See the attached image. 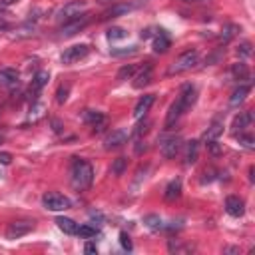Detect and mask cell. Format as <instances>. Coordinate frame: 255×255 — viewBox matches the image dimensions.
<instances>
[{
  "label": "cell",
  "instance_id": "obj_23",
  "mask_svg": "<svg viewBox=\"0 0 255 255\" xmlns=\"http://www.w3.org/2000/svg\"><path fill=\"white\" fill-rule=\"evenodd\" d=\"M56 223H58V227H60L64 233H68V235H76V233H78V227H80V225H78L74 219H70V217H58Z\"/></svg>",
  "mask_w": 255,
  "mask_h": 255
},
{
  "label": "cell",
  "instance_id": "obj_45",
  "mask_svg": "<svg viewBox=\"0 0 255 255\" xmlns=\"http://www.w3.org/2000/svg\"><path fill=\"white\" fill-rule=\"evenodd\" d=\"M98 2H112V0H98Z\"/></svg>",
  "mask_w": 255,
  "mask_h": 255
},
{
  "label": "cell",
  "instance_id": "obj_42",
  "mask_svg": "<svg viewBox=\"0 0 255 255\" xmlns=\"http://www.w3.org/2000/svg\"><path fill=\"white\" fill-rule=\"evenodd\" d=\"M4 139H6V131L0 129V143H4Z\"/></svg>",
  "mask_w": 255,
  "mask_h": 255
},
{
  "label": "cell",
  "instance_id": "obj_32",
  "mask_svg": "<svg viewBox=\"0 0 255 255\" xmlns=\"http://www.w3.org/2000/svg\"><path fill=\"white\" fill-rule=\"evenodd\" d=\"M126 36H128V32H126L124 28H120V26H114V28L108 30V38H110V40H122V38H126Z\"/></svg>",
  "mask_w": 255,
  "mask_h": 255
},
{
  "label": "cell",
  "instance_id": "obj_21",
  "mask_svg": "<svg viewBox=\"0 0 255 255\" xmlns=\"http://www.w3.org/2000/svg\"><path fill=\"white\" fill-rule=\"evenodd\" d=\"M48 80H50V74L46 72V70H40V72H36V76L32 78V86H30V92L32 94H38L46 84H48Z\"/></svg>",
  "mask_w": 255,
  "mask_h": 255
},
{
  "label": "cell",
  "instance_id": "obj_20",
  "mask_svg": "<svg viewBox=\"0 0 255 255\" xmlns=\"http://www.w3.org/2000/svg\"><path fill=\"white\" fill-rule=\"evenodd\" d=\"M179 195H181V181H179V179H171V181L165 185L163 199H165V201H175Z\"/></svg>",
  "mask_w": 255,
  "mask_h": 255
},
{
  "label": "cell",
  "instance_id": "obj_29",
  "mask_svg": "<svg viewBox=\"0 0 255 255\" xmlns=\"http://www.w3.org/2000/svg\"><path fill=\"white\" fill-rule=\"evenodd\" d=\"M126 167H128V159L126 157H116L114 163H112V173L114 175H122L126 171Z\"/></svg>",
  "mask_w": 255,
  "mask_h": 255
},
{
  "label": "cell",
  "instance_id": "obj_5",
  "mask_svg": "<svg viewBox=\"0 0 255 255\" xmlns=\"http://www.w3.org/2000/svg\"><path fill=\"white\" fill-rule=\"evenodd\" d=\"M181 149V137L179 135H161L159 137V151L165 159H173Z\"/></svg>",
  "mask_w": 255,
  "mask_h": 255
},
{
  "label": "cell",
  "instance_id": "obj_30",
  "mask_svg": "<svg viewBox=\"0 0 255 255\" xmlns=\"http://www.w3.org/2000/svg\"><path fill=\"white\" fill-rule=\"evenodd\" d=\"M235 135H237V139H239V143H241L243 147L253 149V145H255V137H253L251 133H243V131H239V133H235Z\"/></svg>",
  "mask_w": 255,
  "mask_h": 255
},
{
  "label": "cell",
  "instance_id": "obj_36",
  "mask_svg": "<svg viewBox=\"0 0 255 255\" xmlns=\"http://www.w3.org/2000/svg\"><path fill=\"white\" fill-rule=\"evenodd\" d=\"M135 46H129V48H124V50H112V56H128V54H135Z\"/></svg>",
  "mask_w": 255,
  "mask_h": 255
},
{
  "label": "cell",
  "instance_id": "obj_46",
  "mask_svg": "<svg viewBox=\"0 0 255 255\" xmlns=\"http://www.w3.org/2000/svg\"><path fill=\"white\" fill-rule=\"evenodd\" d=\"M0 28H4V22H2V20H0Z\"/></svg>",
  "mask_w": 255,
  "mask_h": 255
},
{
  "label": "cell",
  "instance_id": "obj_43",
  "mask_svg": "<svg viewBox=\"0 0 255 255\" xmlns=\"http://www.w3.org/2000/svg\"><path fill=\"white\" fill-rule=\"evenodd\" d=\"M52 124H54V129H56V131H60V129H62V128H60V122H56V120H54Z\"/></svg>",
  "mask_w": 255,
  "mask_h": 255
},
{
  "label": "cell",
  "instance_id": "obj_17",
  "mask_svg": "<svg viewBox=\"0 0 255 255\" xmlns=\"http://www.w3.org/2000/svg\"><path fill=\"white\" fill-rule=\"evenodd\" d=\"M251 122H253V114L251 112H241L235 120H233V131L235 133H239V131H245L249 126H251Z\"/></svg>",
  "mask_w": 255,
  "mask_h": 255
},
{
  "label": "cell",
  "instance_id": "obj_44",
  "mask_svg": "<svg viewBox=\"0 0 255 255\" xmlns=\"http://www.w3.org/2000/svg\"><path fill=\"white\" fill-rule=\"evenodd\" d=\"M183 2H203V0H183Z\"/></svg>",
  "mask_w": 255,
  "mask_h": 255
},
{
  "label": "cell",
  "instance_id": "obj_16",
  "mask_svg": "<svg viewBox=\"0 0 255 255\" xmlns=\"http://www.w3.org/2000/svg\"><path fill=\"white\" fill-rule=\"evenodd\" d=\"M199 157V141L197 139H189L185 143V153H183V161L185 165H193Z\"/></svg>",
  "mask_w": 255,
  "mask_h": 255
},
{
  "label": "cell",
  "instance_id": "obj_11",
  "mask_svg": "<svg viewBox=\"0 0 255 255\" xmlns=\"http://www.w3.org/2000/svg\"><path fill=\"white\" fill-rule=\"evenodd\" d=\"M126 141H128V131H126V129H114V131H110V133L106 135L104 147H106V149H118V147H122Z\"/></svg>",
  "mask_w": 255,
  "mask_h": 255
},
{
  "label": "cell",
  "instance_id": "obj_37",
  "mask_svg": "<svg viewBox=\"0 0 255 255\" xmlns=\"http://www.w3.org/2000/svg\"><path fill=\"white\" fill-rule=\"evenodd\" d=\"M147 126H149L147 122H143V124H139V126L135 128V131H133V135H135V137H141V135H143V133L147 131Z\"/></svg>",
  "mask_w": 255,
  "mask_h": 255
},
{
  "label": "cell",
  "instance_id": "obj_6",
  "mask_svg": "<svg viewBox=\"0 0 255 255\" xmlns=\"http://www.w3.org/2000/svg\"><path fill=\"white\" fill-rule=\"evenodd\" d=\"M42 203H44V207H46L48 211H64V209H70V205H72L70 199H68L66 195L56 193V191H48V193H44Z\"/></svg>",
  "mask_w": 255,
  "mask_h": 255
},
{
  "label": "cell",
  "instance_id": "obj_38",
  "mask_svg": "<svg viewBox=\"0 0 255 255\" xmlns=\"http://www.w3.org/2000/svg\"><path fill=\"white\" fill-rule=\"evenodd\" d=\"M12 161V153H8V151H0V163L2 165H8Z\"/></svg>",
  "mask_w": 255,
  "mask_h": 255
},
{
  "label": "cell",
  "instance_id": "obj_22",
  "mask_svg": "<svg viewBox=\"0 0 255 255\" xmlns=\"http://www.w3.org/2000/svg\"><path fill=\"white\" fill-rule=\"evenodd\" d=\"M169 46H171L169 36H167L163 30H159V32H157V36L153 38V50H155L157 54H163V52H165Z\"/></svg>",
  "mask_w": 255,
  "mask_h": 255
},
{
  "label": "cell",
  "instance_id": "obj_10",
  "mask_svg": "<svg viewBox=\"0 0 255 255\" xmlns=\"http://www.w3.org/2000/svg\"><path fill=\"white\" fill-rule=\"evenodd\" d=\"M84 120L92 126V129H94V133H100V131H104L106 129V126H108V118L104 116V114H100V112H92V110H86L84 112Z\"/></svg>",
  "mask_w": 255,
  "mask_h": 255
},
{
  "label": "cell",
  "instance_id": "obj_4",
  "mask_svg": "<svg viewBox=\"0 0 255 255\" xmlns=\"http://www.w3.org/2000/svg\"><path fill=\"white\" fill-rule=\"evenodd\" d=\"M86 8H88V4H86L84 0H72V2L64 4V6L56 12V20H58L60 24H64V22H68V20H72V18H76V16H80V14H84Z\"/></svg>",
  "mask_w": 255,
  "mask_h": 255
},
{
  "label": "cell",
  "instance_id": "obj_34",
  "mask_svg": "<svg viewBox=\"0 0 255 255\" xmlns=\"http://www.w3.org/2000/svg\"><path fill=\"white\" fill-rule=\"evenodd\" d=\"M68 92H70L68 86H60L58 92H56V102H58V104H64V102L68 100Z\"/></svg>",
  "mask_w": 255,
  "mask_h": 255
},
{
  "label": "cell",
  "instance_id": "obj_26",
  "mask_svg": "<svg viewBox=\"0 0 255 255\" xmlns=\"http://www.w3.org/2000/svg\"><path fill=\"white\" fill-rule=\"evenodd\" d=\"M231 76H233L235 80H243V78H247V76H249V68H247L243 62L233 64V66H231Z\"/></svg>",
  "mask_w": 255,
  "mask_h": 255
},
{
  "label": "cell",
  "instance_id": "obj_27",
  "mask_svg": "<svg viewBox=\"0 0 255 255\" xmlns=\"http://www.w3.org/2000/svg\"><path fill=\"white\" fill-rule=\"evenodd\" d=\"M143 223H145L149 229H153V231H157V229H161V227H163V221H161V217H159V215H155V213H149V215H145V217H143Z\"/></svg>",
  "mask_w": 255,
  "mask_h": 255
},
{
  "label": "cell",
  "instance_id": "obj_8",
  "mask_svg": "<svg viewBox=\"0 0 255 255\" xmlns=\"http://www.w3.org/2000/svg\"><path fill=\"white\" fill-rule=\"evenodd\" d=\"M88 52H90V46L88 44H74V46H70V48L64 50L62 62L64 64H76V62L84 60L88 56Z\"/></svg>",
  "mask_w": 255,
  "mask_h": 255
},
{
  "label": "cell",
  "instance_id": "obj_33",
  "mask_svg": "<svg viewBox=\"0 0 255 255\" xmlns=\"http://www.w3.org/2000/svg\"><path fill=\"white\" fill-rule=\"evenodd\" d=\"M237 56H239V58L251 56V42H241L239 48H237Z\"/></svg>",
  "mask_w": 255,
  "mask_h": 255
},
{
  "label": "cell",
  "instance_id": "obj_28",
  "mask_svg": "<svg viewBox=\"0 0 255 255\" xmlns=\"http://www.w3.org/2000/svg\"><path fill=\"white\" fill-rule=\"evenodd\" d=\"M133 74H135V66H133V64H126V66H122V68L118 70V80H120V82L129 80Z\"/></svg>",
  "mask_w": 255,
  "mask_h": 255
},
{
  "label": "cell",
  "instance_id": "obj_35",
  "mask_svg": "<svg viewBox=\"0 0 255 255\" xmlns=\"http://www.w3.org/2000/svg\"><path fill=\"white\" fill-rule=\"evenodd\" d=\"M120 243H122V247H124L126 251H131V249H133L131 239H129V235H128L126 231H122V233H120Z\"/></svg>",
  "mask_w": 255,
  "mask_h": 255
},
{
  "label": "cell",
  "instance_id": "obj_18",
  "mask_svg": "<svg viewBox=\"0 0 255 255\" xmlns=\"http://www.w3.org/2000/svg\"><path fill=\"white\" fill-rule=\"evenodd\" d=\"M249 84H239L235 90H233V94H231V98H229V106H233V108H237L239 104H243V100L247 98V94H249Z\"/></svg>",
  "mask_w": 255,
  "mask_h": 255
},
{
  "label": "cell",
  "instance_id": "obj_15",
  "mask_svg": "<svg viewBox=\"0 0 255 255\" xmlns=\"http://www.w3.org/2000/svg\"><path fill=\"white\" fill-rule=\"evenodd\" d=\"M221 133H223V120L215 118V120L211 122V126L207 128V131L203 133V141H205V145L211 143V141H217V137H219Z\"/></svg>",
  "mask_w": 255,
  "mask_h": 255
},
{
  "label": "cell",
  "instance_id": "obj_14",
  "mask_svg": "<svg viewBox=\"0 0 255 255\" xmlns=\"http://www.w3.org/2000/svg\"><path fill=\"white\" fill-rule=\"evenodd\" d=\"M153 102H155V96H153V94H145L143 98H139V102H137L135 108H133V118H135V120H141V118L149 112V108H151Z\"/></svg>",
  "mask_w": 255,
  "mask_h": 255
},
{
  "label": "cell",
  "instance_id": "obj_24",
  "mask_svg": "<svg viewBox=\"0 0 255 255\" xmlns=\"http://www.w3.org/2000/svg\"><path fill=\"white\" fill-rule=\"evenodd\" d=\"M131 8H133L131 4H114L110 10H106V12H104V16H102V18H118V16L128 14Z\"/></svg>",
  "mask_w": 255,
  "mask_h": 255
},
{
  "label": "cell",
  "instance_id": "obj_40",
  "mask_svg": "<svg viewBox=\"0 0 255 255\" xmlns=\"http://www.w3.org/2000/svg\"><path fill=\"white\" fill-rule=\"evenodd\" d=\"M20 0H0V10H6V8H10V6H14V4H18Z\"/></svg>",
  "mask_w": 255,
  "mask_h": 255
},
{
  "label": "cell",
  "instance_id": "obj_3",
  "mask_svg": "<svg viewBox=\"0 0 255 255\" xmlns=\"http://www.w3.org/2000/svg\"><path fill=\"white\" fill-rule=\"evenodd\" d=\"M197 62H199V54H197V50H187V52L179 54V56L173 60V64L169 66L167 74H169V76H173V74L189 72L191 68H195V64H197Z\"/></svg>",
  "mask_w": 255,
  "mask_h": 255
},
{
  "label": "cell",
  "instance_id": "obj_9",
  "mask_svg": "<svg viewBox=\"0 0 255 255\" xmlns=\"http://www.w3.org/2000/svg\"><path fill=\"white\" fill-rule=\"evenodd\" d=\"M34 229V221H14L6 229V239H18L22 235H28Z\"/></svg>",
  "mask_w": 255,
  "mask_h": 255
},
{
  "label": "cell",
  "instance_id": "obj_7",
  "mask_svg": "<svg viewBox=\"0 0 255 255\" xmlns=\"http://www.w3.org/2000/svg\"><path fill=\"white\" fill-rule=\"evenodd\" d=\"M88 22H90V16L84 12V14L76 16V18H72V20L64 22V24H62V28H60V34H62L64 38H68V36H74V34L82 32V30L88 26Z\"/></svg>",
  "mask_w": 255,
  "mask_h": 255
},
{
  "label": "cell",
  "instance_id": "obj_25",
  "mask_svg": "<svg viewBox=\"0 0 255 255\" xmlns=\"http://www.w3.org/2000/svg\"><path fill=\"white\" fill-rule=\"evenodd\" d=\"M237 32H239V26H235V24H227V26L223 28V34L219 36V42H221V44H227L229 40H233V38L237 36Z\"/></svg>",
  "mask_w": 255,
  "mask_h": 255
},
{
  "label": "cell",
  "instance_id": "obj_31",
  "mask_svg": "<svg viewBox=\"0 0 255 255\" xmlns=\"http://www.w3.org/2000/svg\"><path fill=\"white\" fill-rule=\"evenodd\" d=\"M96 233H98L96 227H92V225H80L76 235H80V237H84V239H92V237H96Z\"/></svg>",
  "mask_w": 255,
  "mask_h": 255
},
{
  "label": "cell",
  "instance_id": "obj_1",
  "mask_svg": "<svg viewBox=\"0 0 255 255\" xmlns=\"http://www.w3.org/2000/svg\"><path fill=\"white\" fill-rule=\"evenodd\" d=\"M195 98H197L195 88H193L191 84H185V86L181 88L177 100H175V102L169 106V110H167V116H165V129H171V128L179 122V118L195 104Z\"/></svg>",
  "mask_w": 255,
  "mask_h": 255
},
{
  "label": "cell",
  "instance_id": "obj_41",
  "mask_svg": "<svg viewBox=\"0 0 255 255\" xmlns=\"http://www.w3.org/2000/svg\"><path fill=\"white\" fill-rule=\"evenodd\" d=\"M225 253H239V249L237 247H227V249H223Z\"/></svg>",
  "mask_w": 255,
  "mask_h": 255
},
{
  "label": "cell",
  "instance_id": "obj_39",
  "mask_svg": "<svg viewBox=\"0 0 255 255\" xmlns=\"http://www.w3.org/2000/svg\"><path fill=\"white\" fill-rule=\"evenodd\" d=\"M84 251H86L88 255H94V253H98V249H96V245H94L92 241H88V243L84 245Z\"/></svg>",
  "mask_w": 255,
  "mask_h": 255
},
{
  "label": "cell",
  "instance_id": "obj_12",
  "mask_svg": "<svg viewBox=\"0 0 255 255\" xmlns=\"http://www.w3.org/2000/svg\"><path fill=\"white\" fill-rule=\"evenodd\" d=\"M151 78H153V68H151V64L147 62V64H143L141 68H139V72L133 76V88H143V86H147L149 82H151Z\"/></svg>",
  "mask_w": 255,
  "mask_h": 255
},
{
  "label": "cell",
  "instance_id": "obj_2",
  "mask_svg": "<svg viewBox=\"0 0 255 255\" xmlns=\"http://www.w3.org/2000/svg\"><path fill=\"white\" fill-rule=\"evenodd\" d=\"M94 181V167L80 157H74L72 161V185L76 191H86Z\"/></svg>",
  "mask_w": 255,
  "mask_h": 255
},
{
  "label": "cell",
  "instance_id": "obj_13",
  "mask_svg": "<svg viewBox=\"0 0 255 255\" xmlns=\"http://www.w3.org/2000/svg\"><path fill=\"white\" fill-rule=\"evenodd\" d=\"M225 211H227L231 217H241V215L245 213V203H243V199L237 197V195H229V197L225 199Z\"/></svg>",
  "mask_w": 255,
  "mask_h": 255
},
{
  "label": "cell",
  "instance_id": "obj_19",
  "mask_svg": "<svg viewBox=\"0 0 255 255\" xmlns=\"http://www.w3.org/2000/svg\"><path fill=\"white\" fill-rule=\"evenodd\" d=\"M18 84V72L14 68H0V86L12 88Z\"/></svg>",
  "mask_w": 255,
  "mask_h": 255
}]
</instances>
